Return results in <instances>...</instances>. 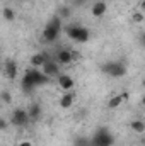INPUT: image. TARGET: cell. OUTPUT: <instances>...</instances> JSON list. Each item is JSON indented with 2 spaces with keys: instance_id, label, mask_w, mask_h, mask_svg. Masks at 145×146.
<instances>
[{
  "instance_id": "6da1fadb",
  "label": "cell",
  "mask_w": 145,
  "mask_h": 146,
  "mask_svg": "<svg viewBox=\"0 0 145 146\" xmlns=\"http://www.w3.org/2000/svg\"><path fill=\"white\" fill-rule=\"evenodd\" d=\"M51 78L50 76H46L44 73L41 72V68H29V70H26L24 73V76H22V82H21V87H22V90L24 92H33L36 87L39 85H46L48 82H50Z\"/></svg>"
},
{
  "instance_id": "7a4b0ae2",
  "label": "cell",
  "mask_w": 145,
  "mask_h": 146,
  "mask_svg": "<svg viewBox=\"0 0 145 146\" xmlns=\"http://www.w3.org/2000/svg\"><path fill=\"white\" fill-rule=\"evenodd\" d=\"M62 34V17L55 15L48 21V24L43 29V37L46 42H55Z\"/></svg>"
},
{
  "instance_id": "3957f363",
  "label": "cell",
  "mask_w": 145,
  "mask_h": 146,
  "mask_svg": "<svg viewBox=\"0 0 145 146\" xmlns=\"http://www.w3.org/2000/svg\"><path fill=\"white\" fill-rule=\"evenodd\" d=\"M65 33H67V36L70 37L72 41L79 42V44L87 42L89 37H91V31H89L87 27H84V26H79V24H72V26H68V27L65 29Z\"/></svg>"
},
{
  "instance_id": "277c9868",
  "label": "cell",
  "mask_w": 145,
  "mask_h": 146,
  "mask_svg": "<svg viewBox=\"0 0 145 146\" xmlns=\"http://www.w3.org/2000/svg\"><path fill=\"white\" fill-rule=\"evenodd\" d=\"M101 70H103V73L109 75L111 78H121L128 72V68L123 61H108V63L101 65Z\"/></svg>"
},
{
  "instance_id": "5b68a950",
  "label": "cell",
  "mask_w": 145,
  "mask_h": 146,
  "mask_svg": "<svg viewBox=\"0 0 145 146\" xmlns=\"http://www.w3.org/2000/svg\"><path fill=\"white\" fill-rule=\"evenodd\" d=\"M91 145L92 146H113L114 145V136L109 133L106 127H99L94 133V136L91 139Z\"/></svg>"
},
{
  "instance_id": "8992f818",
  "label": "cell",
  "mask_w": 145,
  "mask_h": 146,
  "mask_svg": "<svg viewBox=\"0 0 145 146\" xmlns=\"http://www.w3.org/2000/svg\"><path fill=\"white\" fill-rule=\"evenodd\" d=\"M29 121H31V119H29V114H28L26 109H14L12 117H10V122H12L14 126L22 127V126H26Z\"/></svg>"
},
{
  "instance_id": "52a82bcc",
  "label": "cell",
  "mask_w": 145,
  "mask_h": 146,
  "mask_svg": "<svg viewBox=\"0 0 145 146\" xmlns=\"http://www.w3.org/2000/svg\"><path fill=\"white\" fill-rule=\"evenodd\" d=\"M41 72L44 73L46 76H50V78H58V76L62 75V72H60V65H58L55 60H48V61L43 65Z\"/></svg>"
},
{
  "instance_id": "ba28073f",
  "label": "cell",
  "mask_w": 145,
  "mask_h": 146,
  "mask_svg": "<svg viewBox=\"0 0 145 146\" xmlns=\"http://www.w3.org/2000/svg\"><path fill=\"white\" fill-rule=\"evenodd\" d=\"M73 58H75V54H73L70 49H58L53 60H55L60 66H63V65H70L73 61Z\"/></svg>"
},
{
  "instance_id": "9c48e42d",
  "label": "cell",
  "mask_w": 145,
  "mask_h": 146,
  "mask_svg": "<svg viewBox=\"0 0 145 146\" xmlns=\"http://www.w3.org/2000/svg\"><path fill=\"white\" fill-rule=\"evenodd\" d=\"M56 83H58V87H60L63 92H72V88L75 87V80H73L70 75H67V73H62V75L56 78Z\"/></svg>"
},
{
  "instance_id": "30bf717a",
  "label": "cell",
  "mask_w": 145,
  "mask_h": 146,
  "mask_svg": "<svg viewBox=\"0 0 145 146\" xmlns=\"http://www.w3.org/2000/svg\"><path fill=\"white\" fill-rule=\"evenodd\" d=\"M3 73H5V76H7V78H10V80L17 78V73H19V65H17L14 60H7V61L3 63Z\"/></svg>"
},
{
  "instance_id": "8fae6325",
  "label": "cell",
  "mask_w": 145,
  "mask_h": 146,
  "mask_svg": "<svg viewBox=\"0 0 145 146\" xmlns=\"http://www.w3.org/2000/svg\"><path fill=\"white\" fill-rule=\"evenodd\" d=\"M48 60H50V58H48L44 53H36V54H33V56H31L29 63H31V66H33V68H43V65H44Z\"/></svg>"
},
{
  "instance_id": "7c38bea8",
  "label": "cell",
  "mask_w": 145,
  "mask_h": 146,
  "mask_svg": "<svg viewBox=\"0 0 145 146\" xmlns=\"http://www.w3.org/2000/svg\"><path fill=\"white\" fill-rule=\"evenodd\" d=\"M126 99H128V94H118V95L111 97L108 100V109H116V107H119Z\"/></svg>"
},
{
  "instance_id": "4fadbf2b",
  "label": "cell",
  "mask_w": 145,
  "mask_h": 146,
  "mask_svg": "<svg viewBox=\"0 0 145 146\" xmlns=\"http://www.w3.org/2000/svg\"><path fill=\"white\" fill-rule=\"evenodd\" d=\"M106 10H108V3L104 0H99L92 5V15L94 17H103L106 14Z\"/></svg>"
},
{
  "instance_id": "5bb4252c",
  "label": "cell",
  "mask_w": 145,
  "mask_h": 146,
  "mask_svg": "<svg viewBox=\"0 0 145 146\" xmlns=\"http://www.w3.org/2000/svg\"><path fill=\"white\" fill-rule=\"evenodd\" d=\"M73 100H75L73 92H65V94L62 95V99H60V107H62V109H68V107H72Z\"/></svg>"
},
{
  "instance_id": "9a60e30c",
  "label": "cell",
  "mask_w": 145,
  "mask_h": 146,
  "mask_svg": "<svg viewBox=\"0 0 145 146\" xmlns=\"http://www.w3.org/2000/svg\"><path fill=\"white\" fill-rule=\"evenodd\" d=\"M28 114H29L31 121H38L41 117V106L39 104H31L29 109H28Z\"/></svg>"
},
{
  "instance_id": "2e32d148",
  "label": "cell",
  "mask_w": 145,
  "mask_h": 146,
  "mask_svg": "<svg viewBox=\"0 0 145 146\" xmlns=\"http://www.w3.org/2000/svg\"><path fill=\"white\" fill-rule=\"evenodd\" d=\"M130 129H132L133 133H137V134H142V133H145V122L140 121V119H138V121L135 119V121L130 122Z\"/></svg>"
},
{
  "instance_id": "e0dca14e",
  "label": "cell",
  "mask_w": 145,
  "mask_h": 146,
  "mask_svg": "<svg viewBox=\"0 0 145 146\" xmlns=\"http://www.w3.org/2000/svg\"><path fill=\"white\" fill-rule=\"evenodd\" d=\"M2 15H3V21H5V22H12V21L15 19V10L10 9V7H3Z\"/></svg>"
},
{
  "instance_id": "ac0fdd59",
  "label": "cell",
  "mask_w": 145,
  "mask_h": 146,
  "mask_svg": "<svg viewBox=\"0 0 145 146\" xmlns=\"http://www.w3.org/2000/svg\"><path fill=\"white\" fill-rule=\"evenodd\" d=\"M72 15V9L68 7V5H62L60 9H58V17H62V19H68Z\"/></svg>"
},
{
  "instance_id": "d6986e66",
  "label": "cell",
  "mask_w": 145,
  "mask_h": 146,
  "mask_svg": "<svg viewBox=\"0 0 145 146\" xmlns=\"http://www.w3.org/2000/svg\"><path fill=\"white\" fill-rule=\"evenodd\" d=\"M73 146H91V139L85 136H77L73 139Z\"/></svg>"
},
{
  "instance_id": "ffe728a7",
  "label": "cell",
  "mask_w": 145,
  "mask_h": 146,
  "mask_svg": "<svg viewBox=\"0 0 145 146\" xmlns=\"http://www.w3.org/2000/svg\"><path fill=\"white\" fill-rule=\"evenodd\" d=\"M0 99H2V102H3L5 106H9V104L12 102V94H10L9 90H2V94H0Z\"/></svg>"
},
{
  "instance_id": "44dd1931",
  "label": "cell",
  "mask_w": 145,
  "mask_h": 146,
  "mask_svg": "<svg viewBox=\"0 0 145 146\" xmlns=\"http://www.w3.org/2000/svg\"><path fill=\"white\" fill-rule=\"evenodd\" d=\"M132 19H133V22H137V24H140V22H144V14H140V12H135L133 15H132Z\"/></svg>"
},
{
  "instance_id": "7402d4cb",
  "label": "cell",
  "mask_w": 145,
  "mask_h": 146,
  "mask_svg": "<svg viewBox=\"0 0 145 146\" xmlns=\"http://www.w3.org/2000/svg\"><path fill=\"white\" fill-rule=\"evenodd\" d=\"M7 126H9V124H7V121L2 117V119H0V129H2V131H5V129H7Z\"/></svg>"
},
{
  "instance_id": "603a6c76",
  "label": "cell",
  "mask_w": 145,
  "mask_h": 146,
  "mask_svg": "<svg viewBox=\"0 0 145 146\" xmlns=\"http://www.w3.org/2000/svg\"><path fill=\"white\" fill-rule=\"evenodd\" d=\"M140 44H142V48L145 49V31L140 34Z\"/></svg>"
},
{
  "instance_id": "cb8c5ba5",
  "label": "cell",
  "mask_w": 145,
  "mask_h": 146,
  "mask_svg": "<svg viewBox=\"0 0 145 146\" xmlns=\"http://www.w3.org/2000/svg\"><path fill=\"white\" fill-rule=\"evenodd\" d=\"M19 146H33V141H28V139H24V141H21Z\"/></svg>"
},
{
  "instance_id": "d4e9b609",
  "label": "cell",
  "mask_w": 145,
  "mask_h": 146,
  "mask_svg": "<svg viewBox=\"0 0 145 146\" xmlns=\"http://www.w3.org/2000/svg\"><path fill=\"white\" fill-rule=\"evenodd\" d=\"M140 9H142V10H145V0H142V2H140Z\"/></svg>"
},
{
  "instance_id": "484cf974",
  "label": "cell",
  "mask_w": 145,
  "mask_h": 146,
  "mask_svg": "<svg viewBox=\"0 0 145 146\" xmlns=\"http://www.w3.org/2000/svg\"><path fill=\"white\" fill-rule=\"evenodd\" d=\"M142 106L145 107V94H144V97H142Z\"/></svg>"
},
{
  "instance_id": "4316f807",
  "label": "cell",
  "mask_w": 145,
  "mask_h": 146,
  "mask_svg": "<svg viewBox=\"0 0 145 146\" xmlns=\"http://www.w3.org/2000/svg\"><path fill=\"white\" fill-rule=\"evenodd\" d=\"M140 145H142V146H145V138H142V141H140Z\"/></svg>"
},
{
  "instance_id": "83f0119b",
  "label": "cell",
  "mask_w": 145,
  "mask_h": 146,
  "mask_svg": "<svg viewBox=\"0 0 145 146\" xmlns=\"http://www.w3.org/2000/svg\"><path fill=\"white\" fill-rule=\"evenodd\" d=\"M142 87H144V90H145V78L142 80Z\"/></svg>"
},
{
  "instance_id": "f1b7e54d",
  "label": "cell",
  "mask_w": 145,
  "mask_h": 146,
  "mask_svg": "<svg viewBox=\"0 0 145 146\" xmlns=\"http://www.w3.org/2000/svg\"><path fill=\"white\" fill-rule=\"evenodd\" d=\"M19 2H24V0H19Z\"/></svg>"
},
{
  "instance_id": "f546056e",
  "label": "cell",
  "mask_w": 145,
  "mask_h": 146,
  "mask_svg": "<svg viewBox=\"0 0 145 146\" xmlns=\"http://www.w3.org/2000/svg\"><path fill=\"white\" fill-rule=\"evenodd\" d=\"M140 146H142V145H140Z\"/></svg>"
},
{
  "instance_id": "4dcf8cb0",
  "label": "cell",
  "mask_w": 145,
  "mask_h": 146,
  "mask_svg": "<svg viewBox=\"0 0 145 146\" xmlns=\"http://www.w3.org/2000/svg\"><path fill=\"white\" fill-rule=\"evenodd\" d=\"M91 146H92V145H91Z\"/></svg>"
}]
</instances>
